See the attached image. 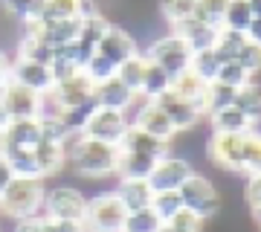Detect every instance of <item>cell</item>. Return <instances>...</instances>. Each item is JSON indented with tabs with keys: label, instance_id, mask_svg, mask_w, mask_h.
<instances>
[{
	"label": "cell",
	"instance_id": "cell-1",
	"mask_svg": "<svg viewBox=\"0 0 261 232\" xmlns=\"http://www.w3.org/2000/svg\"><path fill=\"white\" fill-rule=\"evenodd\" d=\"M67 151V168L87 180H102V177L116 174L119 163V148L108 145L102 139H90L84 134H70L64 142Z\"/></svg>",
	"mask_w": 261,
	"mask_h": 232
},
{
	"label": "cell",
	"instance_id": "cell-2",
	"mask_svg": "<svg viewBox=\"0 0 261 232\" xmlns=\"http://www.w3.org/2000/svg\"><path fill=\"white\" fill-rule=\"evenodd\" d=\"M44 197H47V180H32V177H15L6 192L0 195V218H32L44 212Z\"/></svg>",
	"mask_w": 261,
	"mask_h": 232
},
{
	"label": "cell",
	"instance_id": "cell-3",
	"mask_svg": "<svg viewBox=\"0 0 261 232\" xmlns=\"http://www.w3.org/2000/svg\"><path fill=\"white\" fill-rule=\"evenodd\" d=\"M140 53L148 58L151 64H157L171 82L192 67V49H189V44L180 35H174V32L157 35L154 41H148V46H142Z\"/></svg>",
	"mask_w": 261,
	"mask_h": 232
},
{
	"label": "cell",
	"instance_id": "cell-4",
	"mask_svg": "<svg viewBox=\"0 0 261 232\" xmlns=\"http://www.w3.org/2000/svg\"><path fill=\"white\" fill-rule=\"evenodd\" d=\"M250 134H209L206 137V160L218 171H232L244 174L247 166V151H250Z\"/></svg>",
	"mask_w": 261,
	"mask_h": 232
},
{
	"label": "cell",
	"instance_id": "cell-5",
	"mask_svg": "<svg viewBox=\"0 0 261 232\" xmlns=\"http://www.w3.org/2000/svg\"><path fill=\"white\" fill-rule=\"evenodd\" d=\"M180 197H183V209L192 212L197 221H212L221 215V192H218V186L209 180L206 174H192L186 183L177 189Z\"/></svg>",
	"mask_w": 261,
	"mask_h": 232
},
{
	"label": "cell",
	"instance_id": "cell-6",
	"mask_svg": "<svg viewBox=\"0 0 261 232\" xmlns=\"http://www.w3.org/2000/svg\"><path fill=\"white\" fill-rule=\"evenodd\" d=\"M125 218H128V209L122 206L116 192H99L87 197V212H84L87 232H122Z\"/></svg>",
	"mask_w": 261,
	"mask_h": 232
},
{
	"label": "cell",
	"instance_id": "cell-7",
	"mask_svg": "<svg viewBox=\"0 0 261 232\" xmlns=\"http://www.w3.org/2000/svg\"><path fill=\"white\" fill-rule=\"evenodd\" d=\"M87 197L75 186H47L44 197V215L49 221H84Z\"/></svg>",
	"mask_w": 261,
	"mask_h": 232
},
{
	"label": "cell",
	"instance_id": "cell-8",
	"mask_svg": "<svg viewBox=\"0 0 261 232\" xmlns=\"http://www.w3.org/2000/svg\"><path fill=\"white\" fill-rule=\"evenodd\" d=\"M192 174H195V166H192L189 160H183V157H177V154L168 151L166 157L157 160V166L151 171L148 183H151L154 192H177Z\"/></svg>",
	"mask_w": 261,
	"mask_h": 232
},
{
	"label": "cell",
	"instance_id": "cell-9",
	"mask_svg": "<svg viewBox=\"0 0 261 232\" xmlns=\"http://www.w3.org/2000/svg\"><path fill=\"white\" fill-rule=\"evenodd\" d=\"M128 131V119H125V113L122 111H111V108H99L96 105V111L90 113V119L84 122L82 134L90 139H102L108 145H119L122 134Z\"/></svg>",
	"mask_w": 261,
	"mask_h": 232
},
{
	"label": "cell",
	"instance_id": "cell-10",
	"mask_svg": "<svg viewBox=\"0 0 261 232\" xmlns=\"http://www.w3.org/2000/svg\"><path fill=\"white\" fill-rule=\"evenodd\" d=\"M41 93L29 90L23 84L12 82L0 90V105H3V111L9 119H38V113H41Z\"/></svg>",
	"mask_w": 261,
	"mask_h": 232
},
{
	"label": "cell",
	"instance_id": "cell-11",
	"mask_svg": "<svg viewBox=\"0 0 261 232\" xmlns=\"http://www.w3.org/2000/svg\"><path fill=\"white\" fill-rule=\"evenodd\" d=\"M47 96L56 102V108L61 113L73 111V108H82V105L96 102V99H93V82H90L84 73H75L73 79H64V82L53 84V90H49Z\"/></svg>",
	"mask_w": 261,
	"mask_h": 232
},
{
	"label": "cell",
	"instance_id": "cell-12",
	"mask_svg": "<svg viewBox=\"0 0 261 232\" xmlns=\"http://www.w3.org/2000/svg\"><path fill=\"white\" fill-rule=\"evenodd\" d=\"M96 53L102 58H108L113 67H119L122 61H128L130 56L140 53V44H137V38L130 35L128 27H116V23H113V27L105 32L102 41L96 44Z\"/></svg>",
	"mask_w": 261,
	"mask_h": 232
},
{
	"label": "cell",
	"instance_id": "cell-13",
	"mask_svg": "<svg viewBox=\"0 0 261 232\" xmlns=\"http://www.w3.org/2000/svg\"><path fill=\"white\" fill-rule=\"evenodd\" d=\"M154 102L166 111V116L171 119V125L177 128V134H183V131H195L203 125V113L195 108V102H186V99H180V96H174V93L168 90L163 93L160 99H154Z\"/></svg>",
	"mask_w": 261,
	"mask_h": 232
},
{
	"label": "cell",
	"instance_id": "cell-14",
	"mask_svg": "<svg viewBox=\"0 0 261 232\" xmlns=\"http://www.w3.org/2000/svg\"><path fill=\"white\" fill-rule=\"evenodd\" d=\"M12 82L23 84V87L41 93V96H47L56 84L47 64H35V61H27V58H12Z\"/></svg>",
	"mask_w": 261,
	"mask_h": 232
},
{
	"label": "cell",
	"instance_id": "cell-15",
	"mask_svg": "<svg viewBox=\"0 0 261 232\" xmlns=\"http://www.w3.org/2000/svg\"><path fill=\"white\" fill-rule=\"evenodd\" d=\"M168 32H174V35L183 38V41L189 44V49H192V56H195V53L212 49L221 29L209 27V23H200V20H195V18H186V20H180V23H174Z\"/></svg>",
	"mask_w": 261,
	"mask_h": 232
},
{
	"label": "cell",
	"instance_id": "cell-16",
	"mask_svg": "<svg viewBox=\"0 0 261 232\" xmlns=\"http://www.w3.org/2000/svg\"><path fill=\"white\" fill-rule=\"evenodd\" d=\"M119 151H125V154H142V157H166L168 154V145L166 142H160V139L148 137L145 131H140L137 125H128V131L122 134L119 145H116Z\"/></svg>",
	"mask_w": 261,
	"mask_h": 232
},
{
	"label": "cell",
	"instance_id": "cell-17",
	"mask_svg": "<svg viewBox=\"0 0 261 232\" xmlns=\"http://www.w3.org/2000/svg\"><path fill=\"white\" fill-rule=\"evenodd\" d=\"M137 96H140V93H130L128 87L116 79V75L93 87V99H96V105H99V108H111V111H122V113L134 105V99H137Z\"/></svg>",
	"mask_w": 261,
	"mask_h": 232
},
{
	"label": "cell",
	"instance_id": "cell-18",
	"mask_svg": "<svg viewBox=\"0 0 261 232\" xmlns=\"http://www.w3.org/2000/svg\"><path fill=\"white\" fill-rule=\"evenodd\" d=\"M209 122V134H247V131H255L250 116H244L235 105H226L221 111H212L206 116Z\"/></svg>",
	"mask_w": 261,
	"mask_h": 232
},
{
	"label": "cell",
	"instance_id": "cell-19",
	"mask_svg": "<svg viewBox=\"0 0 261 232\" xmlns=\"http://www.w3.org/2000/svg\"><path fill=\"white\" fill-rule=\"evenodd\" d=\"M0 157L9 163V168H12V174H15V177L44 180V177H41V168H38V163H35L32 148H18V145H9V142H3V139H0Z\"/></svg>",
	"mask_w": 261,
	"mask_h": 232
},
{
	"label": "cell",
	"instance_id": "cell-20",
	"mask_svg": "<svg viewBox=\"0 0 261 232\" xmlns=\"http://www.w3.org/2000/svg\"><path fill=\"white\" fill-rule=\"evenodd\" d=\"M113 192H116V197L122 200V206H125L128 212L148 209L151 197H154V189H151L148 180H119Z\"/></svg>",
	"mask_w": 261,
	"mask_h": 232
},
{
	"label": "cell",
	"instance_id": "cell-21",
	"mask_svg": "<svg viewBox=\"0 0 261 232\" xmlns=\"http://www.w3.org/2000/svg\"><path fill=\"white\" fill-rule=\"evenodd\" d=\"M32 154H35V163L41 168V177L44 180L61 174L67 168V151L61 142H38L35 148H32Z\"/></svg>",
	"mask_w": 261,
	"mask_h": 232
},
{
	"label": "cell",
	"instance_id": "cell-22",
	"mask_svg": "<svg viewBox=\"0 0 261 232\" xmlns=\"http://www.w3.org/2000/svg\"><path fill=\"white\" fill-rule=\"evenodd\" d=\"M3 142L18 145V148H35L41 142V122L38 119H9V125L0 134Z\"/></svg>",
	"mask_w": 261,
	"mask_h": 232
},
{
	"label": "cell",
	"instance_id": "cell-23",
	"mask_svg": "<svg viewBox=\"0 0 261 232\" xmlns=\"http://www.w3.org/2000/svg\"><path fill=\"white\" fill-rule=\"evenodd\" d=\"M157 166L154 157H142V154H125L119 151V163H116V177L119 180H148L151 171Z\"/></svg>",
	"mask_w": 261,
	"mask_h": 232
},
{
	"label": "cell",
	"instance_id": "cell-24",
	"mask_svg": "<svg viewBox=\"0 0 261 232\" xmlns=\"http://www.w3.org/2000/svg\"><path fill=\"white\" fill-rule=\"evenodd\" d=\"M0 12L18 27H27L32 20H41L44 15V0H0Z\"/></svg>",
	"mask_w": 261,
	"mask_h": 232
},
{
	"label": "cell",
	"instance_id": "cell-25",
	"mask_svg": "<svg viewBox=\"0 0 261 232\" xmlns=\"http://www.w3.org/2000/svg\"><path fill=\"white\" fill-rule=\"evenodd\" d=\"M232 105L244 113V116H250L252 125L258 128V125H261V82H258V79L250 82V84H244V87H238V90H235Z\"/></svg>",
	"mask_w": 261,
	"mask_h": 232
},
{
	"label": "cell",
	"instance_id": "cell-26",
	"mask_svg": "<svg viewBox=\"0 0 261 232\" xmlns=\"http://www.w3.org/2000/svg\"><path fill=\"white\" fill-rule=\"evenodd\" d=\"M252 23V9L247 0H229L224 9V18H221V29H229V32H241L247 35V29Z\"/></svg>",
	"mask_w": 261,
	"mask_h": 232
},
{
	"label": "cell",
	"instance_id": "cell-27",
	"mask_svg": "<svg viewBox=\"0 0 261 232\" xmlns=\"http://www.w3.org/2000/svg\"><path fill=\"white\" fill-rule=\"evenodd\" d=\"M145 67H148V58L142 56V53H137V56H130L128 61H122V64L116 67V79H119L130 93H140L142 79H145Z\"/></svg>",
	"mask_w": 261,
	"mask_h": 232
},
{
	"label": "cell",
	"instance_id": "cell-28",
	"mask_svg": "<svg viewBox=\"0 0 261 232\" xmlns=\"http://www.w3.org/2000/svg\"><path fill=\"white\" fill-rule=\"evenodd\" d=\"M53 56H56V49L49 44H44L41 38L35 35H20L18 38V53H15V58H27V61H35V64H47L53 61Z\"/></svg>",
	"mask_w": 261,
	"mask_h": 232
},
{
	"label": "cell",
	"instance_id": "cell-29",
	"mask_svg": "<svg viewBox=\"0 0 261 232\" xmlns=\"http://www.w3.org/2000/svg\"><path fill=\"white\" fill-rule=\"evenodd\" d=\"M171 90V79H168L163 70H160L157 64H151L145 67V79H142V87H140V96L142 99H148V102H154V99H160L163 93Z\"/></svg>",
	"mask_w": 261,
	"mask_h": 232
},
{
	"label": "cell",
	"instance_id": "cell-30",
	"mask_svg": "<svg viewBox=\"0 0 261 232\" xmlns=\"http://www.w3.org/2000/svg\"><path fill=\"white\" fill-rule=\"evenodd\" d=\"M195 3L197 0H157V12L160 18L168 23V29H171L174 23L195 15Z\"/></svg>",
	"mask_w": 261,
	"mask_h": 232
},
{
	"label": "cell",
	"instance_id": "cell-31",
	"mask_svg": "<svg viewBox=\"0 0 261 232\" xmlns=\"http://www.w3.org/2000/svg\"><path fill=\"white\" fill-rule=\"evenodd\" d=\"M192 73L200 79L203 84H212L218 79V70H221V58L215 56V49H203V53H195L192 56Z\"/></svg>",
	"mask_w": 261,
	"mask_h": 232
},
{
	"label": "cell",
	"instance_id": "cell-32",
	"mask_svg": "<svg viewBox=\"0 0 261 232\" xmlns=\"http://www.w3.org/2000/svg\"><path fill=\"white\" fill-rule=\"evenodd\" d=\"M56 56H61V58H67L70 64L82 73L84 67H87V61L96 56V46L93 44H87V41H82V38H75L73 44H67V46H58L56 49Z\"/></svg>",
	"mask_w": 261,
	"mask_h": 232
},
{
	"label": "cell",
	"instance_id": "cell-33",
	"mask_svg": "<svg viewBox=\"0 0 261 232\" xmlns=\"http://www.w3.org/2000/svg\"><path fill=\"white\" fill-rule=\"evenodd\" d=\"M151 209L157 212V218L163 223L171 221L174 215L183 212V197H180V192H154V197H151Z\"/></svg>",
	"mask_w": 261,
	"mask_h": 232
},
{
	"label": "cell",
	"instance_id": "cell-34",
	"mask_svg": "<svg viewBox=\"0 0 261 232\" xmlns=\"http://www.w3.org/2000/svg\"><path fill=\"white\" fill-rule=\"evenodd\" d=\"M163 229V221L157 218V212L154 209H137V212H128V218H125V226H122V232H160Z\"/></svg>",
	"mask_w": 261,
	"mask_h": 232
},
{
	"label": "cell",
	"instance_id": "cell-35",
	"mask_svg": "<svg viewBox=\"0 0 261 232\" xmlns=\"http://www.w3.org/2000/svg\"><path fill=\"white\" fill-rule=\"evenodd\" d=\"M82 0H44V15L41 20H73L79 18Z\"/></svg>",
	"mask_w": 261,
	"mask_h": 232
},
{
	"label": "cell",
	"instance_id": "cell-36",
	"mask_svg": "<svg viewBox=\"0 0 261 232\" xmlns=\"http://www.w3.org/2000/svg\"><path fill=\"white\" fill-rule=\"evenodd\" d=\"M226 3H229V0H197L192 18L200 20V23H209V27H215V29H221V18H224Z\"/></svg>",
	"mask_w": 261,
	"mask_h": 232
},
{
	"label": "cell",
	"instance_id": "cell-37",
	"mask_svg": "<svg viewBox=\"0 0 261 232\" xmlns=\"http://www.w3.org/2000/svg\"><path fill=\"white\" fill-rule=\"evenodd\" d=\"M218 84H226V87H232V90H238V87H244V84L255 82L247 70H244L238 61H224L221 64V70H218V79H215Z\"/></svg>",
	"mask_w": 261,
	"mask_h": 232
},
{
	"label": "cell",
	"instance_id": "cell-38",
	"mask_svg": "<svg viewBox=\"0 0 261 232\" xmlns=\"http://www.w3.org/2000/svg\"><path fill=\"white\" fill-rule=\"evenodd\" d=\"M113 27V20L108 18V15H105V12H99V15H93V18H84L82 20V41H87V44H99V41H102L105 38V32H108V29Z\"/></svg>",
	"mask_w": 261,
	"mask_h": 232
},
{
	"label": "cell",
	"instance_id": "cell-39",
	"mask_svg": "<svg viewBox=\"0 0 261 232\" xmlns=\"http://www.w3.org/2000/svg\"><path fill=\"white\" fill-rule=\"evenodd\" d=\"M235 99V90L232 87H226V84H206V116L212 111H221V108H226V105H232Z\"/></svg>",
	"mask_w": 261,
	"mask_h": 232
},
{
	"label": "cell",
	"instance_id": "cell-40",
	"mask_svg": "<svg viewBox=\"0 0 261 232\" xmlns=\"http://www.w3.org/2000/svg\"><path fill=\"white\" fill-rule=\"evenodd\" d=\"M235 61H238L252 79H258L261 75V46H255L252 41H244L241 49H238V56H235Z\"/></svg>",
	"mask_w": 261,
	"mask_h": 232
},
{
	"label": "cell",
	"instance_id": "cell-41",
	"mask_svg": "<svg viewBox=\"0 0 261 232\" xmlns=\"http://www.w3.org/2000/svg\"><path fill=\"white\" fill-rule=\"evenodd\" d=\"M38 122H41V142H61V145L67 142L70 131L64 128L61 116H38Z\"/></svg>",
	"mask_w": 261,
	"mask_h": 232
},
{
	"label": "cell",
	"instance_id": "cell-42",
	"mask_svg": "<svg viewBox=\"0 0 261 232\" xmlns=\"http://www.w3.org/2000/svg\"><path fill=\"white\" fill-rule=\"evenodd\" d=\"M82 73L87 75V79L93 82V87H96V84H102V82H108V79H113V75H116V67H113L108 58H102L99 53H96V56L87 61V67H84Z\"/></svg>",
	"mask_w": 261,
	"mask_h": 232
},
{
	"label": "cell",
	"instance_id": "cell-43",
	"mask_svg": "<svg viewBox=\"0 0 261 232\" xmlns=\"http://www.w3.org/2000/svg\"><path fill=\"white\" fill-rule=\"evenodd\" d=\"M160 232H203V221H197L192 212L183 209V212L174 215L171 221L163 223V229H160Z\"/></svg>",
	"mask_w": 261,
	"mask_h": 232
},
{
	"label": "cell",
	"instance_id": "cell-44",
	"mask_svg": "<svg viewBox=\"0 0 261 232\" xmlns=\"http://www.w3.org/2000/svg\"><path fill=\"white\" fill-rule=\"evenodd\" d=\"M12 232H49V218L44 212L32 215V218H20L12 223Z\"/></svg>",
	"mask_w": 261,
	"mask_h": 232
},
{
	"label": "cell",
	"instance_id": "cell-45",
	"mask_svg": "<svg viewBox=\"0 0 261 232\" xmlns=\"http://www.w3.org/2000/svg\"><path fill=\"white\" fill-rule=\"evenodd\" d=\"M49 73H53V82H64V79H73L79 70H75L67 58H61V56H53V61H49Z\"/></svg>",
	"mask_w": 261,
	"mask_h": 232
},
{
	"label": "cell",
	"instance_id": "cell-46",
	"mask_svg": "<svg viewBox=\"0 0 261 232\" xmlns=\"http://www.w3.org/2000/svg\"><path fill=\"white\" fill-rule=\"evenodd\" d=\"M244 200L250 209H258L261 206V174L247 177V186H244Z\"/></svg>",
	"mask_w": 261,
	"mask_h": 232
},
{
	"label": "cell",
	"instance_id": "cell-47",
	"mask_svg": "<svg viewBox=\"0 0 261 232\" xmlns=\"http://www.w3.org/2000/svg\"><path fill=\"white\" fill-rule=\"evenodd\" d=\"M49 232H87L84 221H49Z\"/></svg>",
	"mask_w": 261,
	"mask_h": 232
},
{
	"label": "cell",
	"instance_id": "cell-48",
	"mask_svg": "<svg viewBox=\"0 0 261 232\" xmlns=\"http://www.w3.org/2000/svg\"><path fill=\"white\" fill-rule=\"evenodd\" d=\"M12 79V58L6 56V49H0V90L9 84Z\"/></svg>",
	"mask_w": 261,
	"mask_h": 232
},
{
	"label": "cell",
	"instance_id": "cell-49",
	"mask_svg": "<svg viewBox=\"0 0 261 232\" xmlns=\"http://www.w3.org/2000/svg\"><path fill=\"white\" fill-rule=\"evenodd\" d=\"M12 180H15V174H12L9 163H6V160L0 157V195H3V192H6V186H9Z\"/></svg>",
	"mask_w": 261,
	"mask_h": 232
},
{
	"label": "cell",
	"instance_id": "cell-50",
	"mask_svg": "<svg viewBox=\"0 0 261 232\" xmlns=\"http://www.w3.org/2000/svg\"><path fill=\"white\" fill-rule=\"evenodd\" d=\"M247 41H252L255 46H261V18H252L250 29H247Z\"/></svg>",
	"mask_w": 261,
	"mask_h": 232
},
{
	"label": "cell",
	"instance_id": "cell-51",
	"mask_svg": "<svg viewBox=\"0 0 261 232\" xmlns=\"http://www.w3.org/2000/svg\"><path fill=\"white\" fill-rule=\"evenodd\" d=\"M252 9V18H261V0H247Z\"/></svg>",
	"mask_w": 261,
	"mask_h": 232
},
{
	"label": "cell",
	"instance_id": "cell-52",
	"mask_svg": "<svg viewBox=\"0 0 261 232\" xmlns=\"http://www.w3.org/2000/svg\"><path fill=\"white\" fill-rule=\"evenodd\" d=\"M9 125V116H6V111H3V105H0V134H3V128Z\"/></svg>",
	"mask_w": 261,
	"mask_h": 232
},
{
	"label": "cell",
	"instance_id": "cell-53",
	"mask_svg": "<svg viewBox=\"0 0 261 232\" xmlns=\"http://www.w3.org/2000/svg\"><path fill=\"white\" fill-rule=\"evenodd\" d=\"M252 221H255V223L261 226V206H258V209H252Z\"/></svg>",
	"mask_w": 261,
	"mask_h": 232
},
{
	"label": "cell",
	"instance_id": "cell-54",
	"mask_svg": "<svg viewBox=\"0 0 261 232\" xmlns=\"http://www.w3.org/2000/svg\"><path fill=\"white\" fill-rule=\"evenodd\" d=\"M0 232H3V221H0Z\"/></svg>",
	"mask_w": 261,
	"mask_h": 232
},
{
	"label": "cell",
	"instance_id": "cell-55",
	"mask_svg": "<svg viewBox=\"0 0 261 232\" xmlns=\"http://www.w3.org/2000/svg\"><path fill=\"white\" fill-rule=\"evenodd\" d=\"M258 232H261V226H258Z\"/></svg>",
	"mask_w": 261,
	"mask_h": 232
}]
</instances>
